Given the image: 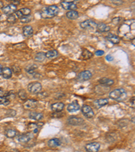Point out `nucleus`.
<instances>
[{
  "label": "nucleus",
  "mask_w": 135,
  "mask_h": 152,
  "mask_svg": "<svg viewBox=\"0 0 135 152\" xmlns=\"http://www.w3.org/2000/svg\"><path fill=\"white\" fill-rule=\"evenodd\" d=\"M59 12V8L55 5L45 7L41 11V16L43 18L50 19L58 15Z\"/></svg>",
  "instance_id": "f257e3e1"
},
{
  "label": "nucleus",
  "mask_w": 135,
  "mask_h": 152,
  "mask_svg": "<svg viewBox=\"0 0 135 152\" xmlns=\"http://www.w3.org/2000/svg\"><path fill=\"white\" fill-rule=\"evenodd\" d=\"M109 97L117 102H123L127 97V92L123 88L116 89L109 93Z\"/></svg>",
  "instance_id": "f03ea898"
},
{
  "label": "nucleus",
  "mask_w": 135,
  "mask_h": 152,
  "mask_svg": "<svg viewBox=\"0 0 135 152\" xmlns=\"http://www.w3.org/2000/svg\"><path fill=\"white\" fill-rule=\"evenodd\" d=\"M80 0H63L61 2V6L66 10H75L77 8V4Z\"/></svg>",
  "instance_id": "7ed1b4c3"
},
{
  "label": "nucleus",
  "mask_w": 135,
  "mask_h": 152,
  "mask_svg": "<svg viewBox=\"0 0 135 152\" xmlns=\"http://www.w3.org/2000/svg\"><path fill=\"white\" fill-rule=\"evenodd\" d=\"M42 89V85L39 82H33L28 85V91L33 94H37Z\"/></svg>",
  "instance_id": "20e7f679"
},
{
  "label": "nucleus",
  "mask_w": 135,
  "mask_h": 152,
  "mask_svg": "<svg viewBox=\"0 0 135 152\" xmlns=\"http://www.w3.org/2000/svg\"><path fill=\"white\" fill-rule=\"evenodd\" d=\"M84 120L77 116H70L68 119V124L72 126H80L84 124Z\"/></svg>",
  "instance_id": "39448f33"
},
{
  "label": "nucleus",
  "mask_w": 135,
  "mask_h": 152,
  "mask_svg": "<svg viewBox=\"0 0 135 152\" xmlns=\"http://www.w3.org/2000/svg\"><path fill=\"white\" fill-rule=\"evenodd\" d=\"M80 27L84 29H94L96 28L97 24L91 20H86L80 24Z\"/></svg>",
  "instance_id": "423d86ee"
},
{
  "label": "nucleus",
  "mask_w": 135,
  "mask_h": 152,
  "mask_svg": "<svg viewBox=\"0 0 135 152\" xmlns=\"http://www.w3.org/2000/svg\"><path fill=\"white\" fill-rule=\"evenodd\" d=\"M81 110H82V114L87 118H91L94 116V112L89 105H84L81 108Z\"/></svg>",
  "instance_id": "0eeeda50"
},
{
  "label": "nucleus",
  "mask_w": 135,
  "mask_h": 152,
  "mask_svg": "<svg viewBox=\"0 0 135 152\" xmlns=\"http://www.w3.org/2000/svg\"><path fill=\"white\" fill-rule=\"evenodd\" d=\"M101 148V145L98 142H93V143H90L89 144L86 145L85 149L87 151L90 152H96L99 150Z\"/></svg>",
  "instance_id": "6e6552de"
},
{
  "label": "nucleus",
  "mask_w": 135,
  "mask_h": 152,
  "mask_svg": "<svg viewBox=\"0 0 135 152\" xmlns=\"http://www.w3.org/2000/svg\"><path fill=\"white\" fill-rule=\"evenodd\" d=\"M92 77V73L89 70H85L81 72L79 75H78V79L80 81H86L89 80Z\"/></svg>",
  "instance_id": "1a4fd4ad"
},
{
  "label": "nucleus",
  "mask_w": 135,
  "mask_h": 152,
  "mask_svg": "<svg viewBox=\"0 0 135 152\" xmlns=\"http://www.w3.org/2000/svg\"><path fill=\"white\" fill-rule=\"evenodd\" d=\"M16 9L17 7L15 5L9 4L3 7L2 8V11H3L4 14H6V15H10V14H14L16 11Z\"/></svg>",
  "instance_id": "9d476101"
},
{
  "label": "nucleus",
  "mask_w": 135,
  "mask_h": 152,
  "mask_svg": "<svg viewBox=\"0 0 135 152\" xmlns=\"http://www.w3.org/2000/svg\"><path fill=\"white\" fill-rule=\"evenodd\" d=\"M31 12V10L29 8H21L18 11H16L14 13H15V14L16 15L17 18L20 19L24 16L30 15Z\"/></svg>",
  "instance_id": "9b49d317"
},
{
  "label": "nucleus",
  "mask_w": 135,
  "mask_h": 152,
  "mask_svg": "<svg viewBox=\"0 0 135 152\" xmlns=\"http://www.w3.org/2000/svg\"><path fill=\"white\" fill-rule=\"evenodd\" d=\"M38 102L35 99H28L24 103V107L28 110H33L37 107Z\"/></svg>",
  "instance_id": "f8f14e48"
},
{
  "label": "nucleus",
  "mask_w": 135,
  "mask_h": 152,
  "mask_svg": "<svg viewBox=\"0 0 135 152\" xmlns=\"http://www.w3.org/2000/svg\"><path fill=\"white\" fill-rule=\"evenodd\" d=\"M80 108V105L78 104L77 100H75V101H73L72 103H70V104H68L67 107V111L72 113V112H76L78 111Z\"/></svg>",
  "instance_id": "ddd939ff"
},
{
  "label": "nucleus",
  "mask_w": 135,
  "mask_h": 152,
  "mask_svg": "<svg viewBox=\"0 0 135 152\" xmlns=\"http://www.w3.org/2000/svg\"><path fill=\"white\" fill-rule=\"evenodd\" d=\"M33 138V133H27L26 134H23L20 135L18 138V140L20 143H26L31 140Z\"/></svg>",
  "instance_id": "4468645a"
},
{
  "label": "nucleus",
  "mask_w": 135,
  "mask_h": 152,
  "mask_svg": "<svg viewBox=\"0 0 135 152\" xmlns=\"http://www.w3.org/2000/svg\"><path fill=\"white\" fill-rule=\"evenodd\" d=\"M64 107V104L62 102L54 103L51 105V109L54 112H60Z\"/></svg>",
  "instance_id": "2eb2a0df"
},
{
  "label": "nucleus",
  "mask_w": 135,
  "mask_h": 152,
  "mask_svg": "<svg viewBox=\"0 0 135 152\" xmlns=\"http://www.w3.org/2000/svg\"><path fill=\"white\" fill-rule=\"evenodd\" d=\"M47 144H48V146L50 147V148H55L60 146L61 144H62V141H61L60 139L53 138V139H50V140L48 141Z\"/></svg>",
  "instance_id": "dca6fc26"
},
{
  "label": "nucleus",
  "mask_w": 135,
  "mask_h": 152,
  "mask_svg": "<svg viewBox=\"0 0 135 152\" xmlns=\"http://www.w3.org/2000/svg\"><path fill=\"white\" fill-rule=\"evenodd\" d=\"M109 90V86H106V85H97L96 87H95V93H97L98 94H101V92H103L102 94H104L106 93L107 91Z\"/></svg>",
  "instance_id": "f3484780"
},
{
  "label": "nucleus",
  "mask_w": 135,
  "mask_h": 152,
  "mask_svg": "<svg viewBox=\"0 0 135 152\" xmlns=\"http://www.w3.org/2000/svg\"><path fill=\"white\" fill-rule=\"evenodd\" d=\"M108 99H97L94 102V106L97 109H99L101 107L105 106V105L108 104Z\"/></svg>",
  "instance_id": "a211bd4d"
},
{
  "label": "nucleus",
  "mask_w": 135,
  "mask_h": 152,
  "mask_svg": "<svg viewBox=\"0 0 135 152\" xmlns=\"http://www.w3.org/2000/svg\"><path fill=\"white\" fill-rule=\"evenodd\" d=\"M107 40H108L109 42H111L113 44H118L120 41V39L118 36L116 35H114V34H109L106 37Z\"/></svg>",
  "instance_id": "6ab92c4d"
},
{
  "label": "nucleus",
  "mask_w": 135,
  "mask_h": 152,
  "mask_svg": "<svg viewBox=\"0 0 135 152\" xmlns=\"http://www.w3.org/2000/svg\"><path fill=\"white\" fill-rule=\"evenodd\" d=\"M93 56V53L89 51L87 49H82V53H81V56H80V58L83 60H89V59L91 58Z\"/></svg>",
  "instance_id": "aec40b11"
},
{
  "label": "nucleus",
  "mask_w": 135,
  "mask_h": 152,
  "mask_svg": "<svg viewBox=\"0 0 135 152\" xmlns=\"http://www.w3.org/2000/svg\"><path fill=\"white\" fill-rule=\"evenodd\" d=\"M23 32L24 37H29L33 35V29L32 28V26L27 25V26H24L23 29Z\"/></svg>",
  "instance_id": "412c9836"
},
{
  "label": "nucleus",
  "mask_w": 135,
  "mask_h": 152,
  "mask_svg": "<svg viewBox=\"0 0 135 152\" xmlns=\"http://www.w3.org/2000/svg\"><path fill=\"white\" fill-rule=\"evenodd\" d=\"M1 76L4 78H6V79L10 78L12 76V70L8 67L4 68L3 69H2Z\"/></svg>",
  "instance_id": "4be33fe9"
},
{
  "label": "nucleus",
  "mask_w": 135,
  "mask_h": 152,
  "mask_svg": "<svg viewBox=\"0 0 135 152\" xmlns=\"http://www.w3.org/2000/svg\"><path fill=\"white\" fill-rule=\"evenodd\" d=\"M29 118L31 119L35 120V121H41V119H43V115L42 113H39V112H31L29 114Z\"/></svg>",
  "instance_id": "5701e85b"
},
{
  "label": "nucleus",
  "mask_w": 135,
  "mask_h": 152,
  "mask_svg": "<svg viewBox=\"0 0 135 152\" xmlns=\"http://www.w3.org/2000/svg\"><path fill=\"white\" fill-rule=\"evenodd\" d=\"M96 28L97 29V31L100 32V33H105V32L106 33V32L110 31L109 26L104 23H100L99 24H97Z\"/></svg>",
  "instance_id": "b1692460"
},
{
  "label": "nucleus",
  "mask_w": 135,
  "mask_h": 152,
  "mask_svg": "<svg viewBox=\"0 0 135 152\" xmlns=\"http://www.w3.org/2000/svg\"><path fill=\"white\" fill-rule=\"evenodd\" d=\"M99 82L100 84L106 85V86H111L112 85H114V80L110 79V78H101V79L99 80Z\"/></svg>",
  "instance_id": "393cba45"
},
{
  "label": "nucleus",
  "mask_w": 135,
  "mask_h": 152,
  "mask_svg": "<svg viewBox=\"0 0 135 152\" xmlns=\"http://www.w3.org/2000/svg\"><path fill=\"white\" fill-rule=\"evenodd\" d=\"M66 17L70 20H76L78 18V12L75 10H71L66 13Z\"/></svg>",
  "instance_id": "a878e982"
},
{
  "label": "nucleus",
  "mask_w": 135,
  "mask_h": 152,
  "mask_svg": "<svg viewBox=\"0 0 135 152\" xmlns=\"http://www.w3.org/2000/svg\"><path fill=\"white\" fill-rule=\"evenodd\" d=\"M58 55V52L56 50H51V51H47L45 53V57L47 58H55L57 57Z\"/></svg>",
  "instance_id": "bb28decb"
},
{
  "label": "nucleus",
  "mask_w": 135,
  "mask_h": 152,
  "mask_svg": "<svg viewBox=\"0 0 135 152\" xmlns=\"http://www.w3.org/2000/svg\"><path fill=\"white\" fill-rule=\"evenodd\" d=\"M5 134H6V136L7 137L12 139V138H14V137H16V131L14 129H8V130H6V133H5Z\"/></svg>",
  "instance_id": "cd10ccee"
},
{
  "label": "nucleus",
  "mask_w": 135,
  "mask_h": 152,
  "mask_svg": "<svg viewBox=\"0 0 135 152\" xmlns=\"http://www.w3.org/2000/svg\"><path fill=\"white\" fill-rule=\"evenodd\" d=\"M10 100H9L6 96H0V105H8L10 103Z\"/></svg>",
  "instance_id": "c85d7f7f"
},
{
  "label": "nucleus",
  "mask_w": 135,
  "mask_h": 152,
  "mask_svg": "<svg viewBox=\"0 0 135 152\" xmlns=\"http://www.w3.org/2000/svg\"><path fill=\"white\" fill-rule=\"evenodd\" d=\"M36 68H37V66H36L35 64H33V65L28 66V67H26V71L28 73V74L33 75L35 73V70L36 69Z\"/></svg>",
  "instance_id": "c756f323"
},
{
  "label": "nucleus",
  "mask_w": 135,
  "mask_h": 152,
  "mask_svg": "<svg viewBox=\"0 0 135 152\" xmlns=\"http://www.w3.org/2000/svg\"><path fill=\"white\" fill-rule=\"evenodd\" d=\"M45 58V53H44L43 52H39L35 56V60L39 62H41L44 61Z\"/></svg>",
  "instance_id": "7c9ffc66"
},
{
  "label": "nucleus",
  "mask_w": 135,
  "mask_h": 152,
  "mask_svg": "<svg viewBox=\"0 0 135 152\" xmlns=\"http://www.w3.org/2000/svg\"><path fill=\"white\" fill-rule=\"evenodd\" d=\"M124 19L122 17H116L112 20V23L114 25H118V24H122V22H123Z\"/></svg>",
  "instance_id": "2f4dec72"
},
{
  "label": "nucleus",
  "mask_w": 135,
  "mask_h": 152,
  "mask_svg": "<svg viewBox=\"0 0 135 152\" xmlns=\"http://www.w3.org/2000/svg\"><path fill=\"white\" fill-rule=\"evenodd\" d=\"M17 19H18V18H17V16L15 14V13H14V14H10V15L8 16V21L9 22V23H15V22L17 20Z\"/></svg>",
  "instance_id": "473e14b6"
},
{
  "label": "nucleus",
  "mask_w": 135,
  "mask_h": 152,
  "mask_svg": "<svg viewBox=\"0 0 135 152\" xmlns=\"http://www.w3.org/2000/svg\"><path fill=\"white\" fill-rule=\"evenodd\" d=\"M18 96L22 100H25L27 99V94L24 90H20L18 92Z\"/></svg>",
  "instance_id": "72a5a7b5"
},
{
  "label": "nucleus",
  "mask_w": 135,
  "mask_h": 152,
  "mask_svg": "<svg viewBox=\"0 0 135 152\" xmlns=\"http://www.w3.org/2000/svg\"><path fill=\"white\" fill-rule=\"evenodd\" d=\"M31 17L30 15L28 16H24L23 18H20V21L21 23H29L31 20Z\"/></svg>",
  "instance_id": "f704fd0d"
},
{
  "label": "nucleus",
  "mask_w": 135,
  "mask_h": 152,
  "mask_svg": "<svg viewBox=\"0 0 135 152\" xmlns=\"http://www.w3.org/2000/svg\"><path fill=\"white\" fill-rule=\"evenodd\" d=\"M112 3L116 6H119L122 4V0H112Z\"/></svg>",
  "instance_id": "c9c22d12"
},
{
  "label": "nucleus",
  "mask_w": 135,
  "mask_h": 152,
  "mask_svg": "<svg viewBox=\"0 0 135 152\" xmlns=\"http://www.w3.org/2000/svg\"><path fill=\"white\" fill-rule=\"evenodd\" d=\"M104 54V51L102 50H97L95 51V55L97 56H101Z\"/></svg>",
  "instance_id": "e433bc0d"
},
{
  "label": "nucleus",
  "mask_w": 135,
  "mask_h": 152,
  "mask_svg": "<svg viewBox=\"0 0 135 152\" xmlns=\"http://www.w3.org/2000/svg\"><path fill=\"white\" fill-rule=\"evenodd\" d=\"M12 2V4L15 5V6H17V5H18L20 4V0H10Z\"/></svg>",
  "instance_id": "4c0bfd02"
},
{
  "label": "nucleus",
  "mask_w": 135,
  "mask_h": 152,
  "mask_svg": "<svg viewBox=\"0 0 135 152\" xmlns=\"http://www.w3.org/2000/svg\"><path fill=\"white\" fill-rule=\"evenodd\" d=\"M113 59H114V58H113L112 56H111V55H107L106 56V60L107 61H112Z\"/></svg>",
  "instance_id": "58836bf2"
},
{
  "label": "nucleus",
  "mask_w": 135,
  "mask_h": 152,
  "mask_svg": "<svg viewBox=\"0 0 135 152\" xmlns=\"http://www.w3.org/2000/svg\"><path fill=\"white\" fill-rule=\"evenodd\" d=\"M131 103L132 104V106H133V108L134 107V97H133V98H132L131 100Z\"/></svg>",
  "instance_id": "ea45409f"
},
{
  "label": "nucleus",
  "mask_w": 135,
  "mask_h": 152,
  "mask_svg": "<svg viewBox=\"0 0 135 152\" xmlns=\"http://www.w3.org/2000/svg\"><path fill=\"white\" fill-rule=\"evenodd\" d=\"M4 7V3L1 1H0V8H2Z\"/></svg>",
  "instance_id": "a19ab883"
},
{
  "label": "nucleus",
  "mask_w": 135,
  "mask_h": 152,
  "mask_svg": "<svg viewBox=\"0 0 135 152\" xmlns=\"http://www.w3.org/2000/svg\"><path fill=\"white\" fill-rule=\"evenodd\" d=\"M2 69H3V68H2V66H1V64H0V75H1Z\"/></svg>",
  "instance_id": "79ce46f5"
},
{
  "label": "nucleus",
  "mask_w": 135,
  "mask_h": 152,
  "mask_svg": "<svg viewBox=\"0 0 135 152\" xmlns=\"http://www.w3.org/2000/svg\"><path fill=\"white\" fill-rule=\"evenodd\" d=\"M3 89H1V88H0V95H1L2 94H3Z\"/></svg>",
  "instance_id": "37998d69"
},
{
  "label": "nucleus",
  "mask_w": 135,
  "mask_h": 152,
  "mask_svg": "<svg viewBox=\"0 0 135 152\" xmlns=\"http://www.w3.org/2000/svg\"><path fill=\"white\" fill-rule=\"evenodd\" d=\"M134 117H133V118H132V122H133V123H134Z\"/></svg>",
  "instance_id": "c03bdc74"
},
{
  "label": "nucleus",
  "mask_w": 135,
  "mask_h": 152,
  "mask_svg": "<svg viewBox=\"0 0 135 152\" xmlns=\"http://www.w3.org/2000/svg\"><path fill=\"white\" fill-rule=\"evenodd\" d=\"M1 14L0 13V18H1Z\"/></svg>",
  "instance_id": "a18cd8bd"
},
{
  "label": "nucleus",
  "mask_w": 135,
  "mask_h": 152,
  "mask_svg": "<svg viewBox=\"0 0 135 152\" xmlns=\"http://www.w3.org/2000/svg\"><path fill=\"white\" fill-rule=\"evenodd\" d=\"M6 1H10V0H6Z\"/></svg>",
  "instance_id": "49530a36"
}]
</instances>
